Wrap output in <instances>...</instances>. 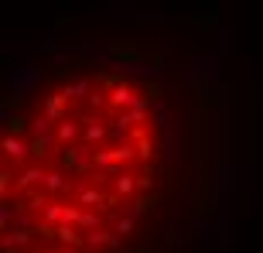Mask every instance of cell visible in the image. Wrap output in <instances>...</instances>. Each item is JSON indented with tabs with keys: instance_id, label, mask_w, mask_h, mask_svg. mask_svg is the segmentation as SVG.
Returning <instances> with one entry per match:
<instances>
[{
	"instance_id": "cell-1",
	"label": "cell",
	"mask_w": 263,
	"mask_h": 253,
	"mask_svg": "<svg viewBox=\"0 0 263 253\" xmlns=\"http://www.w3.org/2000/svg\"><path fill=\"white\" fill-rule=\"evenodd\" d=\"M109 55H113L117 62H151V59H154V51H144L134 38L109 41Z\"/></svg>"
},
{
	"instance_id": "cell-2",
	"label": "cell",
	"mask_w": 263,
	"mask_h": 253,
	"mask_svg": "<svg viewBox=\"0 0 263 253\" xmlns=\"http://www.w3.org/2000/svg\"><path fill=\"white\" fill-rule=\"evenodd\" d=\"M246 134H250V161H260V110H256V99H250V113H246Z\"/></svg>"
},
{
	"instance_id": "cell-3",
	"label": "cell",
	"mask_w": 263,
	"mask_h": 253,
	"mask_svg": "<svg viewBox=\"0 0 263 253\" xmlns=\"http://www.w3.org/2000/svg\"><path fill=\"white\" fill-rule=\"evenodd\" d=\"M178 17L185 21V24H192L195 31H205V34H212V31L219 28V17H215V14H205V17H195V14H178Z\"/></svg>"
},
{
	"instance_id": "cell-4",
	"label": "cell",
	"mask_w": 263,
	"mask_h": 253,
	"mask_svg": "<svg viewBox=\"0 0 263 253\" xmlns=\"http://www.w3.org/2000/svg\"><path fill=\"white\" fill-rule=\"evenodd\" d=\"M65 99H68V93H59V96H51L48 103H45L48 117H62V110H65Z\"/></svg>"
},
{
	"instance_id": "cell-5",
	"label": "cell",
	"mask_w": 263,
	"mask_h": 253,
	"mask_svg": "<svg viewBox=\"0 0 263 253\" xmlns=\"http://www.w3.org/2000/svg\"><path fill=\"white\" fill-rule=\"evenodd\" d=\"M4 151H7V157H24V144H21V140H14V137H7V140H4Z\"/></svg>"
},
{
	"instance_id": "cell-6",
	"label": "cell",
	"mask_w": 263,
	"mask_h": 253,
	"mask_svg": "<svg viewBox=\"0 0 263 253\" xmlns=\"http://www.w3.org/2000/svg\"><path fill=\"white\" fill-rule=\"evenodd\" d=\"M24 127H28L24 117H7V130H10V134H24Z\"/></svg>"
},
{
	"instance_id": "cell-7",
	"label": "cell",
	"mask_w": 263,
	"mask_h": 253,
	"mask_svg": "<svg viewBox=\"0 0 263 253\" xmlns=\"http://www.w3.org/2000/svg\"><path fill=\"white\" fill-rule=\"evenodd\" d=\"M113 103H117V106H120V103H134V96H130V86H120L117 93H113Z\"/></svg>"
},
{
	"instance_id": "cell-8",
	"label": "cell",
	"mask_w": 263,
	"mask_h": 253,
	"mask_svg": "<svg viewBox=\"0 0 263 253\" xmlns=\"http://www.w3.org/2000/svg\"><path fill=\"white\" fill-rule=\"evenodd\" d=\"M144 99L151 103V99H161V86L157 82H144Z\"/></svg>"
},
{
	"instance_id": "cell-9",
	"label": "cell",
	"mask_w": 263,
	"mask_h": 253,
	"mask_svg": "<svg viewBox=\"0 0 263 253\" xmlns=\"http://www.w3.org/2000/svg\"><path fill=\"white\" fill-rule=\"evenodd\" d=\"M38 178H41V171H38V168H31L28 175L21 178V188H24V185H34V182H38Z\"/></svg>"
},
{
	"instance_id": "cell-10",
	"label": "cell",
	"mask_w": 263,
	"mask_h": 253,
	"mask_svg": "<svg viewBox=\"0 0 263 253\" xmlns=\"http://www.w3.org/2000/svg\"><path fill=\"white\" fill-rule=\"evenodd\" d=\"M45 147H48V140H34V147H31V151H34V157H45V154H48Z\"/></svg>"
},
{
	"instance_id": "cell-11",
	"label": "cell",
	"mask_w": 263,
	"mask_h": 253,
	"mask_svg": "<svg viewBox=\"0 0 263 253\" xmlns=\"http://www.w3.org/2000/svg\"><path fill=\"white\" fill-rule=\"evenodd\" d=\"M117 188H120V192H134V182H130V178H120Z\"/></svg>"
}]
</instances>
